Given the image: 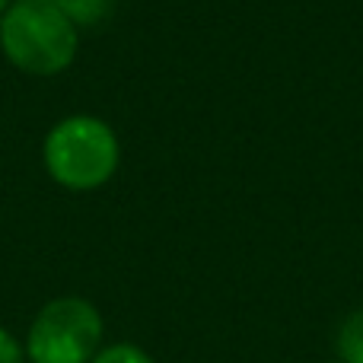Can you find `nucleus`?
I'll use <instances>...</instances> for the list:
<instances>
[{
  "mask_svg": "<svg viewBox=\"0 0 363 363\" xmlns=\"http://www.w3.org/2000/svg\"><path fill=\"white\" fill-rule=\"evenodd\" d=\"M93 363H153V360L134 345H108L106 351L96 354Z\"/></svg>",
  "mask_w": 363,
  "mask_h": 363,
  "instance_id": "nucleus-6",
  "label": "nucleus"
},
{
  "mask_svg": "<svg viewBox=\"0 0 363 363\" xmlns=\"http://www.w3.org/2000/svg\"><path fill=\"white\" fill-rule=\"evenodd\" d=\"M6 6H10V0H0V16L6 13Z\"/></svg>",
  "mask_w": 363,
  "mask_h": 363,
  "instance_id": "nucleus-8",
  "label": "nucleus"
},
{
  "mask_svg": "<svg viewBox=\"0 0 363 363\" xmlns=\"http://www.w3.org/2000/svg\"><path fill=\"white\" fill-rule=\"evenodd\" d=\"M77 23L48 0H16L0 16V48L19 70L55 77L77 57Z\"/></svg>",
  "mask_w": 363,
  "mask_h": 363,
  "instance_id": "nucleus-1",
  "label": "nucleus"
},
{
  "mask_svg": "<svg viewBox=\"0 0 363 363\" xmlns=\"http://www.w3.org/2000/svg\"><path fill=\"white\" fill-rule=\"evenodd\" d=\"M338 354L345 363H363V309L345 319L338 332Z\"/></svg>",
  "mask_w": 363,
  "mask_h": 363,
  "instance_id": "nucleus-4",
  "label": "nucleus"
},
{
  "mask_svg": "<svg viewBox=\"0 0 363 363\" xmlns=\"http://www.w3.org/2000/svg\"><path fill=\"white\" fill-rule=\"evenodd\" d=\"M102 341V315L80 296L51 300L29 328L32 363H93Z\"/></svg>",
  "mask_w": 363,
  "mask_h": 363,
  "instance_id": "nucleus-3",
  "label": "nucleus"
},
{
  "mask_svg": "<svg viewBox=\"0 0 363 363\" xmlns=\"http://www.w3.org/2000/svg\"><path fill=\"white\" fill-rule=\"evenodd\" d=\"M45 166L57 185L74 191L106 185L118 169L115 131L93 115H70L45 138Z\"/></svg>",
  "mask_w": 363,
  "mask_h": 363,
  "instance_id": "nucleus-2",
  "label": "nucleus"
},
{
  "mask_svg": "<svg viewBox=\"0 0 363 363\" xmlns=\"http://www.w3.org/2000/svg\"><path fill=\"white\" fill-rule=\"evenodd\" d=\"M0 363H23V347L6 328H0Z\"/></svg>",
  "mask_w": 363,
  "mask_h": 363,
  "instance_id": "nucleus-7",
  "label": "nucleus"
},
{
  "mask_svg": "<svg viewBox=\"0 0 363 363\" xmlns=\"http://www.w3.org/2000/svg\"><path fill=\"white\" fill-rule=\"evenodd\" d=\"M57 10H64L74 23H93L99 19V13L106 10V0H48Z\"/></svg>",
  "mask_w": 363,
  "mask_h": 363,
  "instance_id": "nucleus-5",
  "label": "nucleus"
}]
</instances>
